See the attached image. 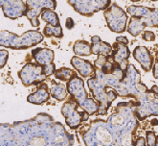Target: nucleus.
Masks as SVG:
<instances>
[{"label": "nucleus", "mask_w": 158, "mask_h": 146, "mask_svg": "<svg viewBox=\"0 0 158 146\" xmlns=\"http://www.w3.org/2000/svg\"><path fill=\"white\" fill-rule=\"evenodd\" d=\"M43 41V35L35 30H29L21 36H17L10 31L3 30L0 33V45L2 47L16 50L28 49L35 46Z\"/></svg>", "instance_id": "nucleus-1"}, {"label": "nucleus", "mask_w": 158, "mask_h": 146, "mask_svg": "<svg viewBox=\"0 0 158 146\" xmlns=\"http://www.w3.org/2000/svg\"><path fill=\"white\" fill-rule=\"evenodd\" d=\"M87 84L95 101L99 104L98 114L106 115L112 102L118 97L116 89L106 86L95 75L87 81Z\"/></svg>", "instance_id": "nucleus-2"}, {"label": "nucleus", "mask_w": 158, "mask_h": 146, "mask_svg": "<svg viewBox=\"0 0 158 146\" xmlns=\"http://www.w3.org/2000/svg\"><path fill=\"white\" fill-rule=\"evenodd\" d=\"M66 87L71 99L79 104L82 111H85L89 115L98 114L100 108L99 104L95 100L88 97V93L85 88V83H83V80L81 78H80L78 75L73 77L70 81L67 82Z\"/></svg>", "instance_id": "nucleus-3"}, {"label": "nucleus", "mask_w": 158, "mask_h": 146, "mask_svg": "<svg viewBox=\"0 0 158 146\" xmlns=\"http://www.w3.org/2000/svg\"><path fill=\"white\" fill-rule=\"evenodd\" d=\"M79 104L70 99L65 102L61 108V114L65 118L66 124L70 127V129L75 130L81 126V124L85 121H87L89 114L85 111H79Z\"/></svg>", "instance_id": "nucleus-4"}, {"label": "nucleus", "mask_w": 158, "mask_h": 146, "mask_svg": "<svg viewBox=\"0 0 158 146\" xmlns=\"http://www.w3.org/2000/svg\"><path fill=\"white\" fill-rule=\"evenodd\" d=\"M108 28L114 33H123L127 29V15L116 3L112 4L104 12Z\"/></svg>", "instance_id": "nucleus-5"}, {"label": "nucleus", "mask_w": 158, "mask_h": 146, "mask_svg": "<svg viewBox=\"0 0 158 146\" xmlns=\"http://www.w3.org/2000/svg\"><path fill=\"white\" fill-rule=\"evenodd\" d=\"M18 77L25 87L42 84V82L47 78L44 73V66H40L36 62L26 63L18 72Z\"/></svg>", "instance_id": "nucleus-6"}, {"label": "nucleus", "mask_w": 158, "mask_h": 146, "mask_svg": "<svg viewBox=\"0 0 158 146\" xmlns=\"http://www.w3.org/2000/svg\"><path fill=\"white\" fill-rule=\"evenodd\" d=\"M68 3L74 8V10L78 12L80 15L85 16H92L95 13L101 10H106L109 8L111 4L110 0H101V1H75V0H70Z\"/></svg>", "instance_id": "nucleus-7"}, {"label": "nucleus", "mask_w": 158, "mask_h": 146, "mask_svg": "<svg viewBox=\"0 0 158 146\" xmlns=\"http://www.w3.org/2000/svg\"><path fill=\"white\" fill-rule=\"evenodd\" d=\"M26 16L31 22L32 26L39 27L40 25L39 15L46 10H53L57 7L56 1H27Z\"/></svg>", "instance_id": "nucleus-8"}, {"label": "nucleus", "mask_w": 158, "mask_h": 146, "mask_svg": "<svg viewBox=\"0 0 158 146\" xmlns=\"http://www.w3.org/2000/svg\"><path fill=\"white\" fill-rule=\"evenodd\" d=\"M0 5L5 16L11 19H16L18 17L26 15L27 5L23 1H1Z\"/></svg>", "instance_id": "nucleus-9"}, {"label": "nucleus", "mask_w": 158, "mask_h": 146, "mask_svg": "<svg viewBox=\"0 0 158 146\" xmlns=\"http://www.w3.org/2000/svg\"><path fill=\"white\" fill-rule=\"evenodd\" d=\"M140 105L135 110L136 117L139 120H144L152 115H158V97L153 100H147L143 97Z\"/></svg>", "instance_id": "nucleus-10"}, {"label": "nucleus", "mask_w": 158, "mask_h": 146, "mask_svg": "<svg viewBox=\"0 0 158 146\" xmlns=\"http://www.w3.org/2000/svg\"><path fill=\"white\" fill-rule=\"evenodd\" d=\"M113 51L111 53L112 57L116 62V65L124 71H127L128 67V59L131 56V50L127 47V45L115 42L113 45Z\"/></svg>", "instance_id": "nucleus-11"}, {"label": "nucleus", "mask_w": 158, "mask_h": 146, "mask_svg": "<svg viewBox=\"0 0 158 146\" xmlns=\"http://www.w3.org/2000/svg\"><path fill=\"white\" fill-rule=\"evenodd\" d=\"M70 63L72 65V67L80 73V75L83 78L93 77L96 73V68L94 65H92L89 61L83 60L78 56H74L71 59Z\"/></svg>", "instance_id": "nucleus-12"}, {"label": "nucleus", "mask_w": 158, "mask_h": 146, "mask_svg": "<svg viewBox=\"0 0 158 146\" xmlns=\"http://www.w3.org/2000/svg\"><path fill=\"white\" fill-rule=\"evenodd\" d=\"M133 58L140 63L141 67L145 71H150L152 68L153 56L151 54L150 50L145 46H137L133 50Z\"/></svg>", "instance_id": "nucleus-13"}, {"label": "nucleus", "mask_w": 158, "mask_h": 146, "mask_svg": "<svg viewBox=\"0 0 158 146\" xmlns=\"http://www.w3.org/2000/svg\"><path fill=\"white\" fill-rule=\"evenodd\" d=\"M94 67L99 71H102L104 74L110 75L118 67L112 57V55L108 56H99V58L94 62Z\"/></svg>", "instance_id": "nucleus-14"}, {"label": "nucleus", "mask_w": 158, "mask_h": 146, "mask_svg": "<svg viewBox=\"0 0 158 146\" xmlns=\"http://www.w3.org/2000/svg\"><path fill=\"white\" fill-rule=\"evenodd\" d=\"M50 96H51L50 90L47 85L40 84V86L38 88V89H36L34 93L30 94L27 97V101L35 105H42L48 101Z\"/></svg>", "instance_id": "nucleus-15"}, {"label": "nucleus", "mask_w": 158, "mask_h": 146, "mask_svg": "<svg viewBox=\"0 0 158 146\" xmlns=\"http://www.w3.org/2000/svg\"><path fill=\"white\" fill-rule=\"evenodd\" d=\"M32 57L35 60L36 63L40 66H47L53 63L55 53L49 48L38 47L32 51Z\"/></svg>", "instance_id": "nucleus-16"}, {"label": "nucleus", "mask_w": 158, "mask_h": 146, "mask_svg": "<svg viewBox=\"0 0 158 146\" xmlns=\"http://www.w3.org/2000/svg\"><path fill=\"white\" fill-rule=\"evenodd\" d=\"M52 88H50L51 96L58 100V101H63L67 97V87L61 83H56L55 81H52Z\"/></svg>", "instance_id": "nucleus-17"}, {"label": "nucleus", "mask_w": 158, "mask_h": 146, "mask_svg": "<svg viewBox=\"0 0 158 146\" xmlns=\"http://www.w3.org/2000/svg\"><path fill=\"white\" fill-rule=\"evenodd\" d=\"M154 10V8H148L145 6H136L131 5L127 7V11L131 15V17H137V18H144L150 15Z\"/></svg>", "instance_id": "nucleus-18"}, {"label": "nucleus", "mask_w": 158, "mask_h": 146, "mask_svg": "<svg viewBox=\"0 0 158 146\" xmlns=\"http://www.w3.org/2000/svg\"><path fill=\"white\" fill-rule=\"evenodd\" d=\"M91 51L93 55H99V56H108L111 55L113 51V47L106 42L102 41L99 43L92 44L91 43Z\"/></svg>", "instance_id": "nucleus-19"}, {"label": "nucleus", "mask_w": 158, "mask_h": 146, "mask_svg": "<svg viewBox=\"0 0 158 146\" xmlns=\"http://www.w3.org/2000/svg\"><path fill=\"white\" fill-rule=\"evenodd\" d=\"M145 27L146 26L141 18L131 17V20H129V23L127 24V32L132 36H137L142 32H144Z\"/></svg>", "instance_id": "nucleus-20"}, {"label": "nucleus", "mask_w": 158, "mask_h": 146, "mask_svg": "<svg viewBox=\"0 0 158 146\" xmlns=\"http://www.w3.org/2000/svg\"><path fill=\"white\" fill-rule=\"evenodd\" d=\"M73 51L77 56H90L91 43L86 41H77L73 45Z\"/></svg>", "instance_id": "nucleus-21"}, {"label": "nucleus", "mask_w": 158, "mask_h": 146, "mask_svg": "<svg viewBox=\"0 0 158 146\" xmlns=\"http://www.w3.org/2000/svg\"><path fill=\"white\" fill-rule=\"evenodd\" d=\"M75 76H77L76 71L67 67H61L60 69H57L55 73V77L63 82H68Z\"/></svg>", "instance_id": "nucleus-22"}, {"label": "nucleus", "mask_w": 158, "mask_h": 146, "mask_svg": "<svg viewBox=\"0 0 158 146\" xmlns=\"http://www.w3.org/2000/svg\"><path fill=\"white\" fill-rule=\"evenodd\" d=\"M41 18L49 25L58 27L60 26V18L58 16V15L56 14L53 10H46L41 14Z\"/></svg>", "instance_id": "nucleus-23"}, {"label": "nucleus", "mask_w": 158, "mask_h": 146, "mask_svg": "<svg viewBox=\"0 0 158 146\" xmlns=\"http://www.w3.org/2000/svg\"><path fill=\"white\" fill-rule=\"evenodd\" d=\"M43 35L46 38L55 36V38H57V39H61L63 36V31H62L61 26L55 27V26L47 24L43 29Z\"/></svg>", "instance_id": "nucleus-24"}, {"label": "nucleus", "mask_w": 158, "mask_h": 146, "mask_svg": "<svg viewBox=\"0 0 158 146\" xmlns=\"http://www.w3.org/2000/svg\"><path fill=\"white\" fill-rule=\"evenodd\" d=\"M156 135L153 131H148L146 133L147 146H156Z\"/></svg>", "instance_id": "nucleus-25"}, {"label": "nucleus", "mask_w": 158, "mask_h": 146, "mask_svg": "<svg viewBox=\"0 0 158 146\" xmlns=\"http://www.w3.org/2000/svg\"><path fill=\"white\" fill-rule=\"evenodd\" d=\"M9 59V52L6 49L0 50V68H3Z\"/></svg>", "instance_id": "nucleus-26"}, {"label": "nucleus", "mask_w": 158, "mask_h": 146, "mask_svg": "<svg viewBox=\"0 0 158 146\" xmlns=\"http://www.w3.org/2000/svg\"><path fill=\"white\" fill-rule=\"evenodd\" d=\"M142 38L146 41H153L155 40V34L152 31H145L143 33Z\"/></svg>", "instance_id": "nucleus-27"}, {"label": "nucleus", "mask_w": 158, "mask_h": 146, "mask_svg": "<svg viewBox=\"0 0 158 146\" xmlns=\"http://www.w3.org/2000/svg\"><path fill=\"white\" fill-rule=\"evenodd\" d=\"M134 146H147L146 140L143 138V136H140V138H138V139L135 140Z\"/></svg>", "instance_id": "nucleus-28"}, {"label": "nucleus", "mask_w": 158, "mask_h": 146, "mask_svg": "<svg viewBox=\"0 0 158 146\" xmlns=\"http://www.w3.org/2000/svg\"><path fill=\"white\" fill-rule=\"evenodd\" d=\"M65 26H66V28L71 30L73 29L74 27H75V22H74V20L72 19L71 17H67L66 18V23H65Z\"/></svg>", "instance_id": "nucleus-29"}, {"label": "nucleus", "mask_w": 158, "mask_h": 146, "mask_svg": "<svg viewBox=\"0 0 158 146\" xmlns=\"http://www.w3.org/2000/svg\"><path fill=\"white\" fill-rule=\"evenodd\" d=\"M116 42H119V43H122V44L127 45V44H128V40L126 38V36H117V38H116Z\"/></svg>", "instance_id": "nucleus-30"}, {"label": "nucleus", "mask_w": 158, "mask_h": 146, "mask_svg": "<svg viewBox=\"0 0 158 146\" xmlns=\"http://www.w3.org/2000/svg\"><path fill=\"white\" fill-rule=\"evenodd\" d=\"M152 74H153V77L158 80V61L157 60H156V62H154V65H153Z\"/></svg>", "instance_id": "nucleus-31"}, {"label": "nucleus", "mask_w": 158, "mask_h": 146, "mask_svg": "<svg viewBox=\"0 0 158 146\" xmlns=\"http://www.w3.org/2000/svg\"><path fill=\"white\" fill-rule=\"evenodd\" d=\"M101 41H102V40L99 36H93L91 38V43L92 44H96V43H99Z\"/></svg>", "instance_id": "nucleus-32"}, {"label": "nucleus", "mask_w": 158, "mask_h": 146, "mask_svg": "<svg viewBox=\"0 0 158 146\" xmlns=\"http://www.w3.org/2000/svg\"><path fill=\"white\" fill-rule=\"evenodd\" d=\"M152 93H154L155 95H157L158 96V87L156 86V85H154V86H152V88L150 89Z\"/></svg>", "instance_id": "nucleus-33"}, {"label": "nucleus", "mask_w": 158, "mask_h": 146, "mask_svg": "<svg viewBox=\"0 0 158 146\" xmlns=\"http://www.w3.org/2000/svg\"><path fill=\"white\" fill-rule=\"evenodd\" d=\"M152 125H157L158 124V120L157 119H152Z\"/></svg>", "instance_id": "nucleus-34"}, {"label": "nucleus", "mask_w": 158, "mask_h": 146, "mask_svg": "<svg viewBox=\"0 0 158 146\" xmlns=\"http://www.w3.org/2000/svg\"><path fill=\"white\" fill-rule=\"evenodd\" d=\"M156 140H157V141H156V146H158V135L156 136Z\"/></svg>", "instance_id": "nucleus-35"}, {"label": "nucleus", "mask_w": 158, "mask_h": 146, "mask_svg": "<svg viewBox=\"0 0 158 146\" xmlns=\"http://www.w3.org/2000/svg\"><path fill=\"white\" fill-rule=\"evenodd\" d=\"M156 60L158 61V53H157V55H156Z\"/></svg>", "instance_id": "nucleus-36"}]
</instances>
